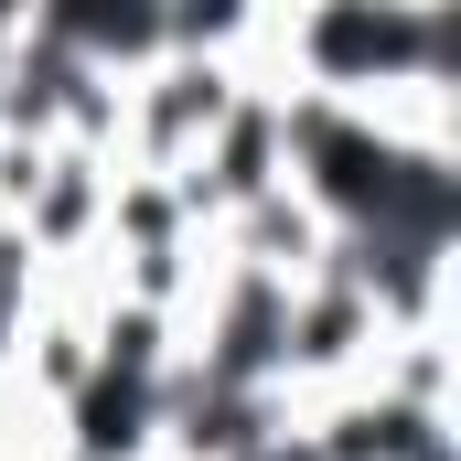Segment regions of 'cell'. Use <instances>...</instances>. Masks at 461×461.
<instances>
[{
	"mask_svg": "<svg viewBox=\"0 0 461 461\" xmlns=\"http://www.w3.org/2000/svg\"><path fill=\"white\" fill-rule=\"evenodd\" d=\"M108 183H118V161L54 140L32 204H22V247H32V258H97V236H108Z\"/></svg>",
	"mask_w": 461,
	"mask_h": 461,
	"instance_id": "2",
	"label": "cell"
},
{
	"mask_svg": "<svg viewBox=\"0 0 461 461\" xmlns=\"http://www.w3.org/2000/svg\"><path fill=\"white\" fill-rule=\"evenodd\" d=\"M215 258L226 268H258V279H312L322 258H333V226H322V204L301 194V183H268L258 204H236L226 226H215Z\"/></svg>",
	"mask_w": 461,
	"mask_h": 461,
	"instance_id": "1",
	"label": "cell"
},
{
	"mask_svg": "<svg viewBox=\"0 0 461 461\" xmlns=\"http://www.w3.org/2000/svg\"><path fill=\"white\" fill-rule=\"evenodd\" d=\"M54 461H65V451H54Z\"/></svg>",
	"mask_w": 461,
	"mask_h": 461,
	"instance_id": "3",
	"label": "cell"
}]
</instances>
